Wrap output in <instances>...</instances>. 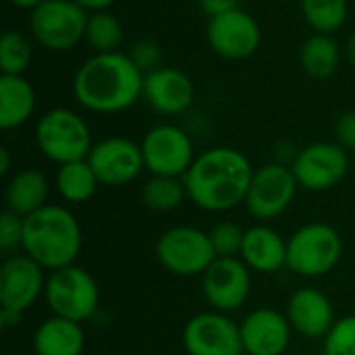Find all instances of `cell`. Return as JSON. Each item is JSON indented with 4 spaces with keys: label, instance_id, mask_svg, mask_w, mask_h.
Listing matches in <instances>:
<instances>
[{
    "label": "cell",
    "instance_id": "cell-6",
    "mask_svg": "<svg viewBox=\"0 0 355 355\" xmlns=\"http://www.w3.org/2000/svg\"><path fill=\"white\" fill-rule=\"evenodd\" d=\"M44 300L52 316L83 324L98 312L100 287L85 268L71 264L48 275Z\"/></svg>",
    "mask_w": 355,
    "mask_h": 355
},
{
    "label": "cell",
    "instance_id": "cell-29",
    "mask_svg": "<svg viewBox=\"0 0 355 355\" xmlns=\"http://www.w3.org/2000/svg\"><path fill=\"white\" fill-rule=\"evenodd\" d=\"M33 60L31 40L17 29H6L0 37V71L2 75H23Z\"/></svg>",
    "mask_w": 355,
    "mask_h": 355
},
{
    "label": "cell",
    "instance_id": "cell-19",
    "mask_svg": "<svg viewBox=\"0 0 355 355\" xmlns=\"http://www.w3.org/2000/svg\"><path fill=\"white\" fill-rule=\"evenodd\" d=\"M287 318L293 333L306 339H324L337 322L333 302L314 287H302L289 297Z\"/></svg>",
    "mask_w": 355,
    "mask_h": 355
},
{
    "label": "cell",
    "instance_id": "cell-15",
    "mask_svg": "<svg viewBox=\"0 0 355 355\" xmlns=\"http://www.w3.org/2000/svg\"><path fill=\"white\" fill-rule=\"evenodd\" d=\"M202 291L212 310H239L252 293V272L241 258H216L202 275Z\"/></svg>",
    "mask_w": 355,
    "mask_h": 355
},
{
    "label": "cell",
    "instance_id": "cell-14",
    "mask_svg": "<svg viewBox=\"0 0 355 355\" xmlns=\"http://www.w3.org/2000/svg\"><path fill=\"white\" fill-rule=\"evenodd\" d=\"M183 347L189 355H243L241 331L223 312H200L183 329Z\"/></svg>",
    "mask_w": 355,
    "mask_h": 355
},
{
    "label": "cell",
    "instance_id": "cell-41",
    "mask_svg": "<svg viewBox=\"0 0 355 355\" xmlns=\"http://www.w3.org/2000/svg\"><path fill=\"white\" fill-rule=\"evenodd\" d=\"M345 56H347V60H349V64L355 69V31L349 35V40H347V46H345Z\"/></svg>",
    "mask_w": 355,
    "mask_h": 355
},
{
    "label": "cell",
    "instance_id": "cell-11",
    "mask_svg": "<svg viewBox=\"0 0 355 355\" xmlns=\"http://www.w3.org/2000/svg\"><path fill=\"white\" fill-rule=\"evenodd\" d=\"M206 40L214 54L227 60H245L254 56L262 44L260 23L243 8L208 19Z\"/></svg>",
    "mask_w": 355,
    "mask_h": 355
},
{
    "label": "cell",
    "instance_id": "cell-5",
    "mask_svg": "<svg viewBox=\"0 0 355 355\" xmlns=\"http://www.w3.org/2000/svg\"><path fill=\"white\" fill-rule=\"evenodd\" d=\"M343 256V239L327 223H308L287 239V268L306 279L335 270Z\"/></svg>",
    "mask_w": 355,
    "mask_h": 355
},
{
    "label": "cell",
    "instance_id": "cell-38",
    "mask_svg": "<svg viewBox=\"0 0 355 355\" xmlns=\"http://www.w3.org/2000/svg\"><path fill=\"white\" fill-rule=\"evenodd\" d=\"M21 318H23V314H19V312H10V310H2L0 308V327L2 329H15V327H19L21 324Z\"/></svg>",
    "mask_w": 355,
    "mask_h": 355
},
{
    "label": "cell",
    "instance_id": "cell-8",
    "mask_svg": "<svg viewBox=\"0 0 355 355\" xmlns=\"http://www.w3.org/2000/svg\"><path fill=\"white\" fill-rule=\"evenodd\" d=\"M156 258L177 277H198L204 275L218 256L212 248L210 233L196 227H173L158 237Z\"/></svg>",
    "mask_w": 355,
    "mask_h": 355
},
{
    "label": "cell",
    "instance_id": "cell-20",
    "mask_svg": "<svg viewBox=\"0 0 355 355\" xmlns=\"http://www.w3.org/2000/svg\"><path fill=\"white\" fill-rule=\"evenodd\" d=\"M239 258L254 272H279L283 266H287V239L266 225L250 227L245 229Z\"/></svg>",
    "mask_w": 355,
    "mask_h": 355
},
{
    "label": "cell",
    "instance_id": "cell-24",
    "mask_svg": "<svg viewBox=\"0 0 355 355\" xmlns=\"http://www.w3.org/2000/svg\"><path fill=\"white\" fill-rule=\"evenodd\" d=\"M300 64L316 81L333 77L341 64L339 42L329 33H312L300 48Z\"/></svg>",
    "mask_w": 355,
    "mask_h": 355
},
{
    "label": "cell",
    "instance_id": "cell-9",
    "mask_svg": "<svg viewBox=\"0 0 355 355\" xmlns=\"http://www.w3.org/2000/svg\"><path fill=\"white\" fill-rule=\"evenodd\" d=\"M146 171L160 177L183 179L196 160V148L189 133L177 125H156L141 139Z\"/></svg>",
    "mask_w": 355,
    "mask_h": 355
},
{
    "label": "cell",
    "instance_id": "cell-26",
    "mask_svg": "<svg viewBox=\"0 0 355 355\" xmlns=\"http://www.w3.org/2000/svg\"><path fill=\"white\" fill-rule=\"evenodd\" d=\"M187 200V189L179 177L152 175L141 187V202L154 212H173Z\"/></svg>",
    "mask_w": 355,
    "mask_h": 355
},
{
    "label": "cell",
    "instance_id": "cell-27",
    "mask_svg": "<svg viewBox=\"0 0 355 355\" xmlns=\"http://www.w3.org/2000/svg\"><path fill=\"white\" fill-rule=\"evenodd\" d=\"M300 4L314 33L333 35L345 25L349 15V0H300Z\"/></svg>",
    "mask_w": 355,
    "mask_h": 355
},
{
    "label": "cell",
    "instance_id": "cell-30",
    "mask_svg": "<svg viewBox=\"0 0 355 355\" xmlns=\"http://www.w3.org/2000/svg\"><path fill=\"white\" fill-rule=\"evenodd\" d=\"M322 341V355H355V314L339 318Z\"/></svg>",
    "mask_w": 355,
    "mask_h": 355
},
{
    "label": "cell",
    "instance_id": "cell-21",
    "mask_svg": "<svg viewBox=\"0 0 355 355\" xmlns=\"http://www.w3.org/2000/svg\"><path fill=\"white\" fill-rule=\"evenodd\" d=\"M50 196V183L46 175L37 168H21L15 175L8 177L4 200L6 210L19 214L21 218H27L29 214L37 212L48 204Z\"/></svg>",
    "mask_w": 355,
    "mask_h": 355
},
{
    "label": "cell",
    "instance_id": "cell-4",
    "mask_svg": "<svg viewBox=\"0 0 355 355\" xmlns=\"http://www.w3.org/2000/svg\"><path fill=\"white\" fill-rule=\"evenodd\" d=\"M35 144L54 164L85 160L94 146L92 131L81 114L71 108H52L35 125Z\"/></svg>",
    "mask_w": 355,
    "mask_h": 355
},
{
    "label": "cell",
    "instance_id": "cell-39",
    "mask_svg": "<svg viewBox=\"0 0 355 355\" xmlns=\"http://www.w3.org/2000/svg\"><path fill=\"white\" fill-rule=\"evenodd\" d=\"M0 175L2 177L10 175V152H8V148H0Z\"/></svg>",
    "mask_w": 355,
    "mask_h": 355
},
{
    "label": "cell",
    "instance_id": "cell-16",
    "mask_svg": "<svg viewBox=\"0 0 355 355\" xmlns=\"http://www.w3.org/2000/svg\"><path fill=\"white\" fill-rule=\"evenodd\" d=\"M46 270L29 256H10L0 266V308L25 314L46 291Z\"/></svg>",
    "mask_w": 355,
    "mask_h": 355
},
{
    "label": "cell",
    "instance_id": "cell-1",
    "mask_svg": "<svg viewBox=\"0 0 355 355\" xmlns=\"http://www.w3.org/2000/svg\"><path fill=\"white\" fill-rule=\"evenodd\" d=\"M254 173L243 152L218 146L196 156L183 183L187 198L198 208L206 212H227L245 204Z\"/></svg>",
    "mask_w": 355,
    "mask_h": 355
},
{
    "label": "cell",
    "instance_id": "cell-2",
    "mask_svg": "<svg viewBox=\"0 0 355 355\" xmlns=\"http://www.w3.org/2000/svg\"><path fill=\"white\" fill-rule=\"evenodd\" d=\"M144 73L125 52L89 56L73 77V96L89 112L116 114L144 94Z\"/></svg>",
    "mask_w": 355,
    "mask_h": 355
},
{
    "label": "cell",
    "instance_id": "cell-28",
    "mask_svg": "<svg viewBox=\"0 0 355 355\" xmlns=\"http://www.w3.org/2000/svg\"><path fill=\"white\" fill-rule=\"evenodd\" d=\"M125 31L121 21L108 12H89L87 17V27H85V42L94 50V54H106V52H119L123 44Z\"/></svg>",
    "mask_w": 355,
    "mask_h": 355
},
{
    "label": "cell",
    "instance_id": "cell-25",
    "mask_svg": "<svg viewBox=\"0 0 355 355\" xmlns=\"http://www.w3.org/2000/svg\"><path fill=\"white\" fill-rule=\"evenodd\" d=\"M54 185L58 196L67 204H85L96 196L100 181L85 158V160L60 164L54 177Z\"/></svg>",
    "mask_w": 355,
    "mask_h": 355
},
{
    "label": "cell",
    "instance_id": "cell-18",
    "mask_svg": "<svg viewBox=\"0 0 355 355\" xmlns=\"http://www.w3.org/2000/svg\"><path fill=\"white\" fill-rule=\"evenodd\" d=\"M141 98L150 104L152 110L160 114H183L193 98L196 87L187 73L175 67H158L144 77V94Z\"/></svg>",
    "mask_w": 355,
    "mask_h": 355
},
{
    "label": "cell",
    "instance_id": "cell-22",
    "mask_svg": "<svg viewBox=\"0 0 355 355\" xmlns=\"http://www.w3.org/2000/svg\"><path fill=\"white\" fill-rule=\"evenodd\" d=\"M85 333L79 322L52 316L44 320L33 335L35 355H83Z\"/></svg>",
    "mask_w": 355,
    "mask_h": 355
},
{
    "label": "cell",
    "instance_id": "cell-31",
    "mask_svg": "<svg viewBox=\"0 0 355 355\" xmlns=\"http://www.w3.org/2000/svg\"><path fill=\"white\" fill-rule=\"evenodd\" d=\"M245 231L235 223H220L210 231V241L218 258H239Z\"/></svg>",
    "mask_w": 355,
    "mask_h": 355
},
{
    "label": "cell",
    "instance_id": "cell-36",
    "mask_svg": "<svg viewBox=\"0 0 355 355\" xmlns=\"http://www.w3.org/2000/svg\"><path fill=\"white\" fill-rule=\"evenodd\" d=\"M297 152L300 150H295V146L293 144H289V141H281V144H277L275 146V162H281V164H287V166H291L293 164V160H295V156H297Z\"/></svg>",
    "mask_w": 355,
    "mask_h": 355
},
{
    "label": "cell",
    "instance_id": "cell-40",
    "mask_svg": "<svg viewBox=\"0 0 355 355\" xmlns=\"http://www.w3.org/2000/svg\"><path fill=\"white\" fill-rule=\"evenodd\" d=\"M8 4H12V6H17V8H25V10H33V8H37V6H42L44 2H48V0H6Z\"/></svg>",
    "mask_w": 355,
    "mask_h": 355
},
{
    "label": "cell",
    "instance_id": "cell-17",
    "mask_svg": "<svg viewBox=\"0 0 355 355\" xmlns=\"http://www.w3.org/2000/svg\"><path fill=\"white\" fill-rule=\"evenodd\" d=\"M243 352L248 355H283L291 343V322L275 308H258L239 324Z\"/></svg>",
    "mask_w": 355,
    "mask_h": 355
},
{
    "label": "cell",
    "instance_id": "cell-33",
    "mask_svg": "<svg viewBox=\"0 0 355 355\" xmlns=\"http://www.w3.org/2000/svg\"><path fill=\"white\" fill-rule=\"evenodd\" d=\"M129 56L137 64V69L146 75V73H152L154 69H158L162 54H160V46L154 40H139L133 44Z\"/></svg>",
    "mask_w": 355,
    "mask_h": 355
},
{
    "label": "cell",
    "instance_id": "cell-10",
    "mask_svg": "<svg viewBox=\"0 0 355 355\" xmlns=\"http://www.w3.org/2000/svg\"><path fill=\"white\" fill-rule=\"evenodd\" d=\"M297 179L291 166L270 162L256 168L250 191L245 196V208L256 220H272L287 212L297 193Z\"/></svg>",
    "mask_w": 355,
    "mask_h": 355
},
{
    "label": "cell",
    "instance_id": "cell-13",
    "mask_svg": "<svg viewBox=\"0 0 355 355\" xmlns=\"http://www.w3.org/2000/svg\"><path fill=\"white\" fill-rule=\"evenodd\" d=\"M100 185L121 187L135 181L146 171L141 144L129 137H104L96 141L87 156Z\"/></svg>",
    "mask_w": 355,
    "mask_h": 355
},
{
    "label": "cell",
    "instance_id": "cell-12",
    "mask_svg": "<svg viewBox=\"0 0 355 355\" xmlns=\"http://www.w3.org/2000/svg\"><path fill=\"white\" fill-rule=\"evenodd\" d=\"M349 152L337 141H314L302 148L291 164L300 187L308 191H327L339 185L349 171Z\"/></svg>",
    "mask_w": 355,
    "mask_h": 355
},
{
    "label": "cell",
    "instance_id": "cell-32",
    "mask_svg": "<svg viewBox=\"0 0 355 355\" xmlns=\"http://www.w3.org/2000/svg\"><path fill=\"white\" fill-rule=\"evenodd\" d=\"M23 245V218L10 210L0 216V248L2 252H12Z\"/></svg>",
    "mask_w": 355,
    "mask_h": 355
},
{
    "label": "cell",
    "instance_id": "cell-42",
    "mask_svg": "<svg viewBox=\"0 0 355 355\" xmlns=\"http://www.w3.org/2000/svg\"><path fill=\"white\" fill-rule=\"evenodd\" d=\"M281 2H293V0H281Z\"/></svg>",
    "mask_w": 355,
    "mask_h": 355
},
{
    "label": "cell",
    "instance_id": "cell-43",
    "mask_svg": "<svg viewBox=\"0 0 355 355\" xmlns=\"http://www.w3.org/2000/svg\"><path fill=\"white\" fill-rule=\"evenodd\" d=\"M2 355H6V354H2Z\"/></svg>",
    "mask_w": 355,
    "mask_h": 355
},
{
    "label": "cell",
    "instance_id": "cell-7",
    "mask_svg": "<svg viewBox=\"0 0 355 355\" xmlns=\"http://www.w3.org/2000/svg\"><path fill=\"white\" fill-rule=\"evenodd\" d=\"M87 17L75 0H48L29 12V31L42 48L69 52L85 40Z\"/></svg>",
    "mask_w": 355,
    "mask_h": 355
},
{
    "label": "cell",
    "instance_id": "cell-34",
    "mask_svg": "<svg viewBox=\"0 0 355 355\" xmlns=\"http://www.w3.org/2000/svg\"><path fill=\"white\" fill-rule=\"evenodd\" d=\"M335 133H337V144L345 152H355V110H347L339 116Z\"/></svg>",
    "mask_w": 355,
    "mask_h": 355
},
{
    "label": "cell",
    "instance_id": "cell-35",
    "mask_svg": "<svg viewBox=\"0 0 355 355\" xmlns=\"http://www.w3.org/2000/svg\"><path fill=\"white\" fill-rule=\"evenodd\" d=\"M237 0H200V8L208 15V19H214L218 15H225L233 8H237Z\"/></svg>",
    "mask_w": 355,
    "mask_h": 355
},
{
    "label": "cell",
    "instance_id": "cell-3",
    "mask_svg": "<svg viewBox=\"0 0 355 355\" xmlns=\"http://www.w3.org/2000/svg\"><path fill=\"white\" fill-rule=\"evenodd\" d=\"M83 248V233L77 216L58 204H46L23 218V254L35 260L44 270L75 264Z\"/></svg>",
    "mask_w": 355,
    "mask_h": 355
},
{
    "label": "cell",
    "instance_id": "cell-23",
    "mask_svg": "<svg viewBox=\"0 0 355 355\" xmlns=\"http://www.w3.org/2000/svg\"><path fill=\"white\" fill-rule=\"evenodd\" d=\"M35 110V89L23 75H0V127L25 125Z\"/></svg>",
    "mask_w": 355,
    "mask_h": 355
},
{
    "label": "cell",
    "instance_id": "cell-37",
    "mask_svg": "<svg viewBox=\"0 0 355 355\" xmlns=\"http://www.w3.org/2000/svg\"><path fill=\"white\" fill-rule=\"evenodd\" d=\"M75 2L87 12H100V10H108L116 0H75Z\"/></svg>",
    "mask_w": 355,
    "mask_h": 355
}]
</instances>
